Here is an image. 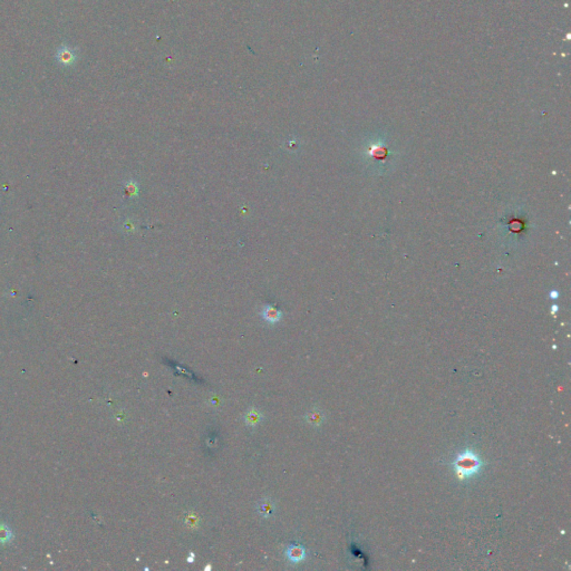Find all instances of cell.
Here are the masks:
<instances>
[{"instance_id":"5b68a950","label":"cell","mask_w":571,"mask_h":571,"mask_svg":"<svg viewBox=\"0 0 571 571\" xmlns=\"http://www.w3.org/2000/svg\"><path fill=\"white\" fill-rule=\"evenodd\" d=\"M258 511L264 518L268 519L273 514V512H275V504H273V502L270 499H264L259 504Z\"/></svg>"},{"instance_id":"52a82bcc","label":"cell","mask_w":571,"mask_h":571,"mask_svg":"<svg viewBox=\"0 0 571 571\" xmlns=\"http://www.w3.org/2000/svg\"><path fill=\"white\" fill-rule=\"evenodd\" d=\"M261 421V414L257 410H251L247 413L246 422L250 425H257Z\"/></svg>"},{"instance_id":"277c9868","label":"cell","mask_w":571,"mask_h":571,"mask_svg":"<svg viewBox=\"0 0 571 571\" xmlns=\"http://www.w3.org/2000/svg\"><path fill=\"white\" fill-rule=\"evenodd\" d=\"M286 556L293 562H300L306 557V550L301 545H290L286 550Z\"/></svg>"},{"instance_id":"8992f818","label":"cell","mask_w":571,"mask_h":571,"mask_svg":"<svg viewBox=\"0 0 571 571\" xmlns=\"http://www.w3.org/2000/svg\"><path fill=\"white\" fill-rule=\"evenodd\" d=\"M323 418V414L319 411H312L307 415V421L312 425H315V426H318L319 424H321V422L324 421Z\"/></svg>"},{"instance_id":"7a4b0ae2","label":"cell","mask_w":571,"mask_h":571,"mask_svg":"<svg viewBox=\"0 0 571 571\" xmlns=\"http://www.w3.org/2000/svg\"><path fill=\"white\" fill-rule=\"evenodd\" d=\"M76 53L74 50H72V48L67 47V46H62L57 51L56 54V59L57 62L64 66V67H68V66H72L76 62Z\"/></svg>"},{"instance_id":"3957f363","label":"cell","mask_w":571,"mask_h":571,"mask_svg":"<svg viewBox=\"0 0 571 571\" xmlns=\"http://www.w3.org/2000/svg\"><path fill=\"white\" fill-rule=\"evenodd\" d=\"M261 317L268 324H277L282 318V313L279 309L272 307L270 305H267L261 311Z\"/></svg>"},{"instance_id":"6da1fadb","label":"cell","mask_w":571,"mask_h":571,"mask_svg":"<svg viewBox=\"0 0 571 571\" xmlns=\"http://www.w3.org/2000/svg\"><path fill=\"white\" fill-rule=\"evenodd\" d=\"M453 469L459 480L465 481L479 474L482 469V461L474 452L467 449L458 454L453 461Z\"/></svg>"}]
</instances>
